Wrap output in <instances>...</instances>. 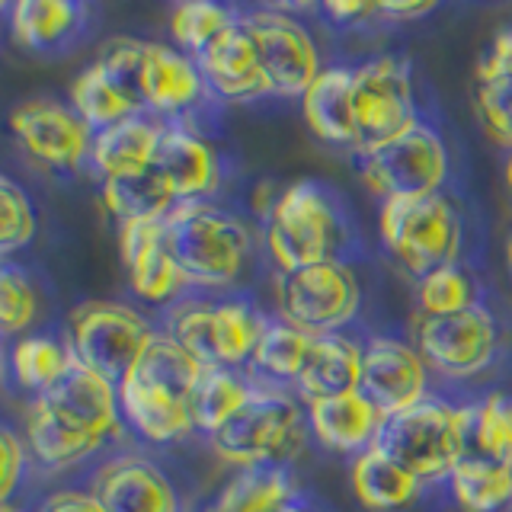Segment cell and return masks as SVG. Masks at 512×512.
<instances>
[{
    "label": "cell",
    "mask_w": 512,
    "mask_h": 512,
    "mask_svg": "<svg viewBox=\"0 0 512 512\" xmlns=\"http://www.w3.org/2000/svg\"><path fill=\"white\" fill-rule=\"evenodd\" d=\"M426 13H432V4H378L384 20H420Z\"/></svg>",
    "instance_id": "47"
},
{
    "label": "cell",
    "mask_w": 512,
    "mask_h": 512,
    "mask_svg": "<svg viewBox=\"0 0 512 512\" xmlns=\"http://www.w3.org/2000/svg\"><path fill=\"white\" fill-rule=\"evenodd\" d=\"M352 112L356 148L362 154L416 125L407 64L397 58H375L352 71Z\"/></svg>",
    "instance_id": "9"
},
{
    "label": "cell",
    "mask_w": 512,
    "mask_h": 512,
    "mask_svg": "<svg viewBox=\"0 0 512 512\" xmlns=\"http://www.w3.org/2000/svg\"><path fill=\"white\" fill-rule=\"evenodd\" d=\"M324 10L333 20H362V16L378 13V4H368V0H330Z\"/></svg>",
    "instance_id": "46"
},
{
    "label": "cell",
    "mask_w": 512,
    "mask_h": 512,
    "mask_svg": "<svg viewBox=\"0 0 512 512\" xmlns=\"http://www.w3.org/2000/svg\"><path fill=\"white\" fill-rule=\"evenodd\" d=\"M202 71L186 55H180L170 45L144 42L141 58V100L144 109L170 112L183 109L199 100L202 93Z\"/></svg>",
    "instance_id": "21"
},
{
    "label": "cell",
    "mask_w": 512,
    "mask_h": 512,
    "mask_svg": "<svg viewBox=\"0 0 512 512\" xmlns=\"http://www.w3.org/2000/svg\"><path fill=\"white\" fill-rule=\"evenodd\" d=\"M464 445L468 452L487 461H512V400L490 394L484 404L464 410Z\"/></svg>",
    "instance_id": "32"
},
{
    "label": "cell",
    "mask_w": 512,
    "mask_h": 512,
    "mask_svg": "<svg viewBox=\"0 0 512 512\" xmlns=\"http://www.w3.org/2000/svg\"><path fill=\"white\" fill-rule=\"evenodd\" d=\"M71 103H74L77 116L84 119L90 128H100V132L103 128L119 125L128 116H138V109L125 100V93L116 87V80L106 74V68L100 61L74 80Z\"/></svg>",
    "instance_id": "35"
},
{
    "label": "cell",
    "mask_w": 512,
    "mask_h": 512,
    "mask_svg": "<svg viewBox=\"0 0 512 512\" xmlns=\"http://www.w3.org/2000/svg\"><path fill=\"white\" fill-rule=\"evenodd\" d=\"M93 496L106 512H180L170 480L141 458H116L96 474Z\"/></svg>",
    "instance_id": "19"
},
{
    "label": "cell",
    "mask_w": 512,
    "mask_h": 512,
    "mask_svg": "<svg viewBox=\"0 0 512 512\" xmlns=\"http://www.w3.org/2000/svg\"><path fill=\"white\" fill-rule=\"evenodd\" d=\"M416 301H420L423 317H445V314H458L464 308H471L474 295H471L468 276H464L458 266H442L420 279Z\"/></svg>",
    "instance_id": "40"
},
{
    "label": "cell",
    "mask_w": 512,
    "mask_h": 512,
    "mask_svg": "<svg viewBox=\"0 0 512 512\" xmlns=\"http://www.w3.org/2000/svg\"><path fill=\"white\" fill-rule=\"evenodd\" d=\"M445 173V144L432 128L420 122L362 157V180L384 202L436 196Z\"/></svg>",
    "instance_id": "8"
},
{
    "label": "cell",
    "mask_w": 512,
    "mask_h": 512,
    "mask_svg": "<svg viewBox=\"0 0 512 512\" xmlns=\"http://www.w3.org/2000/svg\"><path fill=\"white\" fill-rule=\"evenodd\" d=\"M301 116L308 128L330 144L356 148V112H352V71H320L311 90L301 96Z\"/></svg>",
    "instance_id": "25"
},
{
    "label": "cell",
    "mask_w": 512,
    "mask_h": 512,
    "mask_svg": "<svg viewBox=\"0 0 512 512\" xmlns=\"http://www.w3.org/2000/svg\"><path fill=\"white\" fill-rule=\"evenodd\" d=\"M340 224L324 192L311 183L288 186L269 212L266 247L282 272H298L333 260Z\"/></svg>",
    "instance_id": "6"
},
{
    "label": "cell",
    "mask_w": 512,
    "mask_h": 512,
    "mask_svg": "<svg viewBox=\"0 0 512 512\" xmlns=\"http://www.w3.org/2000/svg\"><path fill=\"white\" fill-rule=\"evenodd\" d=\"M240 26L256 48V58H260L272 93L304 96L311 90V84L320 77V61L308 29L292 16L272 10L250 13Z\"/></svg>",
    "instance_id": "11"
},
{
    "label": "cell",
    "mask_w": 512,
    "mask_h": 512,
    "mask_svg": "<svg viewBox=\"0 0 512 512\" xmlns=\"http://www.w3.org/2000/svg\"><path fill=\"white\" fill-rule=\"evenodd\" d=\"M506 180H509V189H512V157L506 160Z\"/></svg>",
    "instance_id": "48"
},
{
    "label": "cell",
    "mask_w": 512,
    "mask_h": 512,
    "mask_svg": "<svg viewBox=\"0 0 512 512\" xmlns=\"http://www.w3.org/2000/svg\"><path fill=\"white\" fill-rule=\"evenodd\" d=\"M381 240L391 253L416 276H429L432 269L455 266L461 247V224L448 199H388L381 205Z\"/></svg>",
    "instance_id": "4"
},
{
    "label": "cell",
    "mask_w": 512,
    "mask_h": 512,
    "mask_svg": "<svg viewBox=\"0 0 512 512\" xmlns=\"http://www.w3.org/2000/svg\"><path fill=\"white\" fill-rule=\"evenodd\" d=\"M509 471H512V461H509Z\"/></svg>",
    "instance_id": "52"
},
{
    "label": "cell",
    "mask_w": 512,
    "mask_h": 512,
    "mask_svg": "<svg viewBox=\"0 0 512 512\" xmlns=\"http://www.w3.org/2000/svg\"><path fill=\"white\" fill-rule=\"evenodd\" d=\"M461 509L468 512H496L512 500V471L509 464L464 455L448 477Z\"/></svg>",
    "instance_id": "31"
},
{
    "label": "cell",
    "mask_w": 512,
    "mask_h": 512,
    "mask_svg": "<svg viewBox=\"0 0 512 512\" xmlns=\"http://www.w3.org/2000/svg\"><path fill=\"white\" fill-rule=\"evenodd\" d=\"M0 448H4V471H0V500H7L13 493L16 480L23 474V461H26V452L20 439H16L13 429H4L0 432Z\"/></svg>",
    "instance_id": "44"
},
{
    "label": "cell",
    "mask_w": 512,
    "mask_h": 512,
    "mask_svg": "<svg viewBox=\"0 0 512 512\" xmlns=\"http://www.w3.org/2000/svg\"><path fill=\"white\" fill-rule=\"evenodd\" d=\"M32 317H36V292H32V282L26 279V272L4 266L0 272V324L4 333H23Z\"/></svg>",
    "instance_id": "42"
},
{
    "label": "cell",
    "mask_w": 512,
    "mask_h": 512,
    "mask_svg": "<svg viewBox=\"0 0 512 512\" xmlns=\"http://www.w3.org/2000/svg\"><path fill=\"white\" fill-rule=\"evenodd\" d=\"M375 448H381L416 480L452 477L458 461L468 452V445H464V410H455L445 400H420L410 410L384 416Z\"/></svg>",
    "instance_id": "2"
},
{
    "label": "cell",
    "mask_w": 512,
    "mask_h": 512,
    "mask_svg": "<svg viewBox=\"0 0 512 512\" xmlns=\"http://www.w3.org/2000/svg\"><path fill=\"white\" fill-rule=\"evenodd\" d=\"M208 368L192 356L186 346H180L173 336H154L151 346L144 349V356L138 359V365L128 375H135L141 381L154 384V388L167 391L180 400H192L199 381L205 378Z\"/></svg>",
    "instance_id": "29"
},
{
    "label": "cell",
    "mask_w": 512,
    "mask_h": 512,
    "mask_svg": "<svg viewBox=\"0 0 512 512\" xmlns=\"http://www.w3.org/2000/svg\"><path fill=\"white\" fill-rule=\"evenodd\" d=\"M250 394H253V388H247V381L228 372V368H208L205 378L199 381L196 394L189 400L192 426H199L212 436V432H218L240 407L247 404Z\"/></svg>",
    "instance_id": "36"
},
{
    "label": "cell",
    "mask_w": 512,
    "mask_h": 512,
    "mask_svg": "<svg viewBox=\"0 0 512 512\" xmlns=\"http://www.w3.org/2000/svg\"><path fill=\"white\" fill-rule=\"evenodd\" d=\"M308 423L317 442L336 448V452H356V448L375 445L384 416L362 391H352L343 397L311 400Z\"/></svg>",
    "instance_id": "20"
},
{
    "label": "cell",
    "mask_w": 512,
    "mask_h": 512,
    "mask_svg": "<svg viewBox=\"0 0 512 512\" xmlns=\"http://www.w3.org/2000/svg\"><path fill=\"white\" fill-rule=\"evenodd\" d=\"M71 359H74L71 349L48 340V336H26V340H20L10 352V365H13L16 381H20L23 388L39 391V394L55 388V384L64 378V372H68Z\"/></svg>",
    "instance_id": "37"
},
{
    "label": "cell",
    "mask_w": 512,
    "mask_h": 512,
    "mask_svg": "<svg viewBox=\"0 0 512 512\" xmlns=\"http://www.w3.org/2000/svg\"><path fill=\"white\" fill-rule=\"evenodd\" d=\"M292 500V480L279 468H250L234 477L205 512H279Z\"/></svg>",
    "instance_id": "34"
},
{
    "label": "cell",
    "mask_w": 512,
    "mask_h": 512,
    "mask_svg": "<svg viewBox=\"0 0 512 512\" xmlns=\"http://www.w3.org/2000/svg\"><path fill=\"white\" fill-rule=\"evenodd\" d=\"M10 128L32 160L55 170L77 167L93 148L90 125L74 109L52 100L20 103L10 116Z\"/></svg>",
    "instance_id": "13"
},
{
    "label": "cell",
    "mask_w": 512,
    "mask_h": 512,
    "mask_svg": "<svg viewBox=\"0 0 512 512\" xmlns=\"http://www.w3.org/2000/svg\"><path fill=\"white\" fill-rule=\"evenodd\" d=\"M196 64L205 84L218 96H224V100L244 103V100H256L263 93H272L269 80L260 68V58H256V48L240 23L208 45L196 58Z\"/></svg>",
    "instance_id": "18"
},
{
    "label": "cell",
    "mask_w": 512,
    "mask_h": 512,
    "mask_svg": "<svg viewBox=\"0 0 512 512\" xmlns=\"http://www.w3.org/2000/svg\"><path fill=\"white\" fill-rule=\"evenodd\" d=\"M263 333L266 324L244 301H189L170 314V336L205 368H234L253 359Z\"/></svg>",
    "instance_id": "7"
},
{
    "label": "cell",
    "mask_w": 512,
    "mask_h": 512,
    "mask_svg": "<svg viewBox=\"0 0 512 512\" xmlns=\"http://www.w3.org/2000/svg\"><path fill=\"white\" fill-rule=\"evenodd\" d=\"M119 404L132 426L151 442H173L183 439L192 429L189 404L167 391L154 388V384L141 381L135 375H125L119 384Z\"/></svg>",
    "instance_id": "24"
},
{
    "label": "cell",
    "mask_w": 512,
    "mask_h": 512,
    "mask_svg": "<svg viewBox=\"0 0 512 512\" xmlns=\"http://www.w3.org/2000/svg\"><path fill=\"white\" fill-rule=\"evenodd\" d=\"M279 308L285 324L311 336H327L356 317L359 285L352 279V272L336 260L285 272L279 288Z\"/></svg>",
    "instance_id": "10"
},
{
    "label": "cell",
    "mask_w": 512,
    "mask_h": 512,
    "mask_svg": "<svg viewBox=\"0 0 512 512\" xmlns=\"http://www.w3.org/2000/svg\"><path fill=\"white\" fill-rule=\"evenodd\" d=\"M151 324L128 304L87 301L71 317V352L80 365L119 388L154 340Z\"/></svg>",
    "instance_id": "5"
},
{
    "label": "cell",
    "mask_w": 512,
    "mask_h": 512,
    "mask_svg": "<svg viewBox=\"0 0 512 512\" xmlns=\"http://www.w3.org/2000/svg\"><path fill=\"white\" fill-rule=\"evenodd\" d=\"M80 10L71 0H20L10 10V29L26 48H52L80 23Z\"/></svg>",
    "instance_id": "33"
},
{
    "label": "cell",
    "mask_w": 512,
    "mask_h": 512,
    "mask_svg": "<svg viewBox=\"0 0 512 512\" xmlns=\"http://www.w3.org/2000/svg\"><path fill=\"white\" fill-rule=\"evenodd\" d=\"M234 23V16L218 7V4H208V0H192V4H180L170 16V32L173 39L180 42L186 52L192 55H202L208 45H212L218 36H224Z\"/></svg>",
    "instance_id": "39"
},
{
    "label": "cell",
    "mask_w": 512,
    "mask_h": 512,
    "mask_svg": "<svg viewBox=\"0 0 512 512\" xmlns=\"http://www.w3.org/2000/svg\"><path fill=\"white\" fill-rule=\"evenodd\" d=\"M160 135H164V125H157L144 116H128L119 125L103 128V132L93 138L90 157L106 180L109 176L148 170L154 164Z\"/></svg>",
    "instance_id": "26"
},
{
    "label": "cell",
    "mask_w": 512,
    "mask_h": 512,
    "mask_svg": "<svg viewBox=\"0 0 512 512\" xmlns=\"http://www.w3.org/2000/svg\"><path fill=\"white\" fill-rule=\"evenodd\" d=\"M279 512H301L298 506H285V509H279Z\"/></svg>",
    "instance_id": "49"
},
{
    "label": "cell",
    "mask_w": 512,
    "mask_h": 512,
    "mask_svg": "<svg viewBox=\"0 0 512 512\" xmlns=\"http://www.w3.org/2000/svg\"><path fill=\"white\" fill-rule=\"evenodd\" d=\"M474 100L487 135L503 148H512V29L500 32L490 55L480 61Z\"/></svg>",
    "instance_id": "23"
},
{
    "label": "cell",
    "mask_w": 512,
    "mask_h": 512,
    "mask_svg": "<svg viewBox=\"0 0 512 512\" xmlns=\"http://www.w3.org/2000/svg\"><path fill=\"white\" fill-rule=\"evenodd\" d=\"M381 416L416 407L426 400V359L407 343L372 340L362 356V388Z\"/></svg>",
    "instance_id": "15"
},
{
    "label": "cell",
    "mask_w": 512,
    "mask_h": 512,
    "mask_svg": "<svg viewBox=\"0 0 512 512\" xmlns=\"http://www.w3.org/2000/svg\"><path fill=\"white\" fill-rule=\"evenodd\" d=\"M314 336L304 333L292 324H269L260 346L253 352V362L272 378H295L301 375L304 362H308Z\"/></svg>",
    "instance_id": "38"
},
{
    "label": "cell",
    "mask_w": 512,
    "mask_h": 512,
    "mask_svg": "<svg viewBox=\"0 0 512 512\" xmlns=\"http://www.w3.org/2000/svg\"><path fill=\"white\" fill-rule=\"evenodd\" d=\"M36 400L52 416H58L61 423L84 432V436L106 442L112 432H119V388L103 375L90 372L77 359H71L68 372H64L55 388H48Z\"/></svg>",
    "instance_id": "14"
},
{
    "label": "cell",
    "mask_w": 512,
    "mask_h": 512,
    "mask_svg": "<svg viewBox=\"0 0 512 512\" xmlns=\"http://www.w3.org/2000/svg\"><path fill=\"white\" fill-rule=\"evenodd\" d=\"M141 58H144V42H138V39H112L106 45L103 58H100L106 74L116 80V87L125 93V100L132 103L138 112L144 109V100H141Z\"/></svg>",
    "instance_id": "41"
},
{
    "label": "cell",
    "mask_w": 512,
    "mask_h": 512,
    "mask_svg": "<svg viewBox=\"0 0 512 512\" xmlns=\"http://www.w3.org/2000/svg\"><path fill=\"white\" fill-rule=\"evenodd\" d=\"M103 205L109 208L112 218L119 224L128 221H164L176 205L173 192L160 180L157 170H138V173H122L103 180Z\"/></svg>",
    "instance_id": "27"
},
{
    "label": "cell",
    "mask_w": 512,
    "mask_h": 512,
    "mask_svg": "<svg viewBox=\"0 0 512 512\" xmlns=\"http://www.w3.org/2000/svg\"><path fill=\"white\" fill-rule=\"evenodd\" d=\"M304 445V413L282 391H253L218 432H212V448L240 468L288 461Z\"/></svg>",
    "instance_id": "3"
},
{
    "label": "cell",
    "mask_w": 512,
    "mask_h": 512,
    "mask_svg": "<svg viewBox=\"0 0 512 512\" xmlns=\"http://www.w3.org/2000/svg\"><path fill=\"white\" fill-rule=\"evenodd\" d=\"M352 490L368 509H400L420 493V480L372 445L352 461Z\"/></svg>",
    "instance_id": "28"
},
{
    "label": "cell",
    "mask_w": 512,
    "mask_h": 512,
    "mask_svg": "<svg viewBox=\"0 0 512 512\" xmlns=\"http://www.w3.org/2000/svg\"><path fill=\"white\" fill-rule=\"evenodd\" d=\"M4 512H20V509H4Z\"/></svg>",
    "instance_id": "51"
},
{
    "label": "cell",
    "mask_w": 512,
    "mask_h": 512,
    "mask_svg": "<svg viewBox=\"0 0 512 512\" xmlns=\"http://www.w3.org/2000/svg\"><path fill=\"white\" fill-rule=\"evenodd\" d=\"M151 167L167 183L176 202H202L205 196H212L221 180L218 154L202 138L176 125H164Z\"/></svg>",
    "instance_id": "16"
},
{
    "label": "cell",
    "mask_w": 512,
    "mask_h": 512,
    "mask_svg": "<svg viewBox=\"0 0 512 512\" xmlns=\"http://www.w3.org/2000/svg\"><path fill=\"white\" fill-rule=\"evenodd\" d=\"M119 253L128 269L135 295L144 301H167L186 285L164 240V221H128L119 224Z\"/></svg>",
    "instance_id": "17"
},
{
    "label": "cell",
    "mask_w": 512,
    "mask_h": 512,
    "mask_svg": "<svg viewBox=\"0 0 512 512\" xmlns=\"http://www.w3.org/2000/svg\"><path fill=\"white\" fill-rule=\"evenodd\" d=\"M26 439H29L32 455L52 471L71 468V464L93 455L96 448H103L100 439L84 436V432H77L68 423H61L58 416H52L39 404V400H32L29 410H26Z\"/></svg>",
    "instance_id": "30"
},
{
    "label": "cell",
    "mask_w": 512,
    "mask_h": 512,
    "mask_svg": "<svg viewBox=\"0 0 512 512\" xmlns=\"http://www.w3.org/2000/svg\"><path fill=\"white\" fill-rule=\"evenodd\" d=\"M420 356L445 375L468 378L487 368L496 346V327L487 308L471 304L458 314L420 317L416 327Z\"/></svg>",
    "instance_id": "12"
},
{
    "label": "cell",
    "mask_w": 512,
    "mask_h": 512,
    "mask_svg": "<svg viewBox=\"0 0 512 512\" xmlns=\"http://www.w3.org/2000/svg\"><path fill=\"white\" fill-rule=\"evenodd\" d=\"M509 266H512V240H509Z\"/></svg>",
    "instance_id": "50"
},
{
    "label": "cell",
    "mask_w": 512,
    "mask_h": 512,
    "mask_svg": "<svg viewBox=\"0 0 512 512\" xmlns=\"http://www.w3.org/2000/svg\"><path fill=\"white\" fill-rule=\"evenodd\" d=\"M0 205H4V228H0V253L26 247L36 234L29 196L13 180H0Z\"/></svg>",
    "instance_id": "43"
},
{
    "label": "cell",
    "mask_w": 512,
    "mask_h": 512,
    "mask_svg": "<svg viewBox=\"0 0 512 512\" xmlns=\"http://www.w3.org/2000/svg\"><path fill=\"white\" fill-rule=\"evenodd\" d=\"M164 240L186 285H231L250 253L244 224L205 202L176 205L164 218Z\"/></svg>",
    "instance_id": "1"
},
{
    "label": "cell",
    "mask_w": 512,
    "mask_h": 512,
    "mask_svg": "<svg viewBox=\"0 0 512 512\" xmlns=\"http://www.w3.org/2000/svg\"><path fill=\"white\" fill-rule=\"evenodd\" d=\"M42 512H106L93 493H55L42 503Z\"/></svg>",
    "instance_id": "45"
},
{
    "label": "cell",
    "mask_w": 512,
    "mask_h": 512,
    "mask_svg": "<svg viewBox=\"0 0 512 512\" xmlns=\"http://www.w3.org/2000/svg\"><path fill=\"white\" fill-rule=\"evenodd\" d=\"M362 356L365 349L349 343L340 333L314 336L308 362H304L298 375L301 394L311 400L343 397L362 388Z\"/></svg>",
    "instance_id": "22"
}]
</instances>
